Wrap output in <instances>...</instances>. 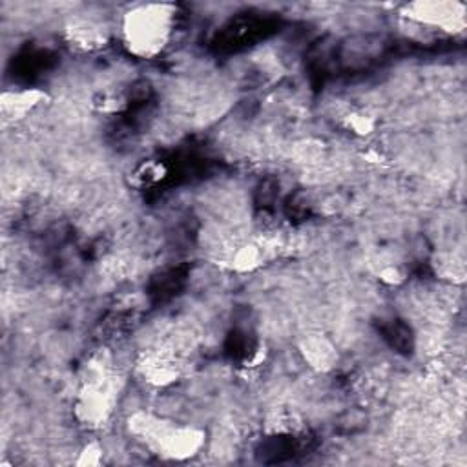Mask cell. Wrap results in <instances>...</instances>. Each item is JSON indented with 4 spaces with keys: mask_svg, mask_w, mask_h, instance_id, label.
I'll return each mask as SVG.
<instances>
[{
    "mask_svg": "<svg viewBox=\"0 0 467 467\" xmlns=\"http://www.w3.org/2000/svg\"><path fill=\"white\" fill-rule=\"evenodd\" d=\"M141 435L158 445L159 454L172 460H186L198 454L205 442V433L196 429V427H167L153 423L150 418H146L139 429Z\"/></svg>",
    "mask_w": 467,
    "mask_h": 467,
    "instance_id": "6da1fadb",
    "label": "cell"
},
{
    "mask_svg": "<svg viewBox=\"0 0 467 467\" xmlns=\"http://www.w3.org/2000/svg\"><path fill=\"white\" fill-rule=\"evenodd\" d=\"M42 94L37 90H26V91H13V94H6L2 97V106L4 112L9 115L18 117L24 115L27 110H32L33 106L41 103Z\"/></svg>",
    "mask_w": 467,
    "mask_h": 467,
    "instance_id": "7a4b0ae2",
    "label": "cell"
},
{
    "mask_svg": "<svg viewBox=\"0 0 467 467\" xmlns=\"http://www.w3.org/2000/svg\"><path fill=\"white\" fill-rule=\"evenodd\" d=\"M333 350H334L333 347L328 345L327 342H324V340H310V342L307 343L305 356L316 365V367L325 369L331 365V362H333L334 358Z\"/></svg>",
    "mask_w": 467,
    "mask_h": 467,
    "instance_id": "3957f363",
    "label": "cell"
},
{
    "mask_svg": "<svg viewBox=\"0 0 467 467\" xmlns=\"http://www.w3.org/2000/svg\"><path fill=\"white\" fill-rule=\"evenodd\" d=\"M104 460V449L99 444H90L86 445L82 449L81 456L77 460L79 466H101Z\"/></svg>",
    "mask_w": 467,
    "mask_h": 467,
    "instance_id": "277c9868",
    "label": "cell"
},
{
    "mask_svg": "<svg viewBox=\"0 0 467 467\" xmlns=\"http://www.w3.org/2000/svg\"><path fill=\"white\" fill-rule=\"evenodd\" d=\"M349 126L356 132V134L367 135L373 132L374 122H373V119L367 115H352V117H349Z\"/></svg>",
    "mask_w": 467,
    "mask_h": 467,
    "instance_id": "5b68a950",
    "label": "cell"
}]
</instances>
